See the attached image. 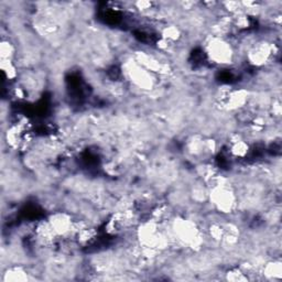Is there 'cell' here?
<instances>
[{"label": "cell", "instance_id": "ba28073f", "mask_svg": "<svg viewBox=\"0 0 282 282\" xmlns=\"http://www.w3.org/2000/svg\"><path fill=\"white\" fill-rule=\"evenodd\" d=\"M262 274L268 279H280L282 274V266L280 260H271V262H266L262 268Z\"/></svg>", "mask_w": 282, "mask_h": 282}, {"label": "cell", "instance_id": "52a82bcc", "mask_svg": "<svg viewBox=\"0 0 282 282\" xmlns=\"http://www.w3.org/2000/svg\"><path fill=\"white\" fill-rule=\"evenodd\" d=\"M160 34L162 39L169 41L172 44H174L176 42H178L182 38V30L176 24L164 26L161 29Z\"/></svg>", "mask_w": 282, "mask_h": 282}, {"label": "cell", "instance_id": "7c38bea8", "mask_svg": "<svg viewBox=\"0 0 282 282\" xmlns=\"http://www.w3.org/2000/svg\"><path fill=\"white\" fill-rule=\"evenodd\" d=\"M247 271L242 268H232L226 272V279L230 281H246L248 280Z\"/></svg>", "mask_w": 282, "mask_h": 282}, {"label": "cell", "instance_id": "4fadbf2b", "mask_svg": "<svg viewBox=\"0 0 282 282\" xmlns=\"http://www.w3.org/2000/svg\"><path fill=\"white\" fill-rule=\"evenodd\" d=\"M154 4L152 2H144V0H141V2H137L134 4V7L138 10L140 12H149L154 9Z\"/></svg>", "mask_w": 282, "mask_h": 282}, {"label": "cell", "instance_id": "5b68a950", "mask_svg": "<svg viewBox=\"0 0 282 282\" xmlns=\"http://www.w3.org/2000/svg\"><path fill=\"white\" fill-rule=\"evenodd\" d=\"M250 95L249 92L245 88L232 90L230 95L227 96L224 102V106L228 110H242L248 104Z\"/></svg>", "mask_w": 282, "mask_h": 282}, {"label": "cell", "instance_id": "3957f363", "mask_svg": "<svg viewBox=\"0 0 282 282\" xmlns=\"http://www.w3.org/2000/svg\"><path fill=\"white\" fill-rule=\"evenodd\" d=\"M274 43L257 41L247 51V60L254 66H264L274 58Z\"/></svg>", "mask_w": 282, "mask_h": 282}, {"label": "cell", "instance_id": "30bf717a", "mask_svg": "<svg viewBox=\"0 0 282 282\" xmlns=\"http://www.w3.org/2000/svg\"><path fill=\"white\" fill-rule=\"evenodd\" d=\"M2 72L8 80H16L18 76V68L16 66V64L14 62V60H2Z\"/></svg>", "mask_w": 282, "mask_h": 282}, {"label": "cell", "instance_id": "7a4b0ae2", "mask_svg": "<svg viewBox=\"0 0 282 282\" xmlns=\"http://www.w3.org/2000/svg\"><path fill=\"white\" fill-rule=\"evenodd\" d=\"M206 56L210 62L218 65H230L234 62L235 51L230 43L225 38L210 36L205 44Z\"/></svg>", "mask_w": 282, "mask_h": 282}, {"label": "cell", "instance_id": "8fae6325", "mask_svg": "<svg viewBox=\"0 0 282 282\" xmlns=\"http://www.w3.org/2000/svg\"><path fill=\"white\" fill-rule=\"evenodd\" d=\"M16 56V46L10 40H2L0 44V56L2 60H14Z\"/></svg>", "mask_w": 282, "mask_h": 282}, {"label": "cell", "instance_id": "277c9868", "mask_svg": "<svg viewBox=\"0 0 282 282\" xmlns=\"http://www.w3.org/2000/svg\"><path fill=\"white\" fill-rule=\"evenodd\" d=\"M48 222L58 237L73 235L75 220L68 212H54L48 218Z\"/></svg>", "mask_w": 282, "mask_h": 282}, {"label": "cell", "instance_id": "9c48e42d", "mask_svg": "<svg viewBox=\"0 0 282 282\" xmlns=\"http://www.w3.org/2000/svg\"><path fill=\"white\" fill-rule=\"evenodd\" d=\"M249 150H250V147H249V144L246 140L240 139L237 141H234V142H230V154L237 159L245 158V156L249 154Z\"/></svg>", "mask_w": 282, "mask_h": 282}, {"label": "cell", "instance_id": "6da1fadb", "mask_svg": "<svg viewBox=\"0 0 282 282\" xmlns=\"http://www.w3.org/2000/svg\"><path fill=\"white\" fill-rule=\"evenodd\" d=\"M208 200L216 212L222 215L234 213L238 206V198L230 184L222 181L208 190Z\"/></svg>", "mask_w": 282, "mask_h": 282}, {"label": "cell", "instance_id": "8992f818", "mask_svg": "<svg viewBox=\"0 0 282 282\" xmlns=\"http://www.w3.org/2000/svg\"><path fill=\"white\" fill-rule=\"evenodd\" d=\"M2 280L4 281H12V282L26 281V280H29V274H28V271L24 270V268L20 267V266H14V267H10L4 271Z\"/></svg>", "mask_w": 282, "mask_h": 282}]
</instances>
